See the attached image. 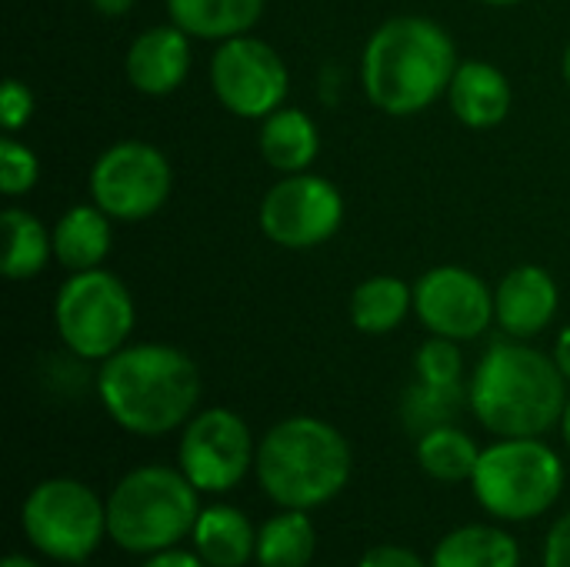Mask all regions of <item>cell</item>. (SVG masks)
I'll use <instances>...</instances> for the list:
<instances>
[{
	"label": "cell",
	"instance_id": "21",
	"mask_svg": "<svg viewBox=\"0 0 570 567\" xmlns=\"http://www.w3.org/2000/svg\"><path fill=\"white\" fill-rule=\"evenodd\" d=\"M431 567H521V545L508 528L461 525L434 545Z\"/></svg>",
	"mask_w": 570,
	"mask_h": 567
},
{
	"label": "cell",
	"instance_id": "1",
	"mask_svg": "<svg viewBox=\"0 0 570 567\" xmlns=\"http://www.w3.org/2000/svg\"><path fill=\"white\" fill-rule=\"evenodd\" d=\"M97 398L107 418L137 438L180 431L200 404V371L174 344H127L97 371Z\"/></svg>",
	"mask_w": 570,
	"mask_h": 567
},
{
	"label": "cell",
	"instance_id": "29",
	"mask_svg": "<svg viewBox=\"0 0 570 567\" xmlns=\"http://www.w3.org/2000/svg\"><path fill=\"white\" fill-rule=\"evenodd\" d=\"M33 117V90L17 80V77H7L3 80V90H0V120H3V130L7 134H17L20 127H27Z\"/></svg>",
	"mask_w": 570,
	"mask_h": 567
},
{
	"label": "cell",
	"instance_id": "12",
	"mask_svg": "<svg viewBox=\"0 0 570 567\" xmlns=\"http://www.w3.org/2000/svg\"><path fill=\"white\" fill-rule=\"evenodd\" d=\"M344 221V194L321 174H284L261 201L257 224L264 237L284 251H311L327 244Z\"/></svg>",
	"mask_w": 570,
	"mask_h": 567
},
{
	"label": "cell",
	"instance_id": "24",
	"mask_svg": "<svg viewBox=\"0 0 570 567\" xmlns=\"http://www.w3.org/2000/svg\"><path fill=\"white\" fill-rule=\"evenodd\" d=\"M317 551V528L311 511L281 508L257 528V555L261 567H311Z\"/></svg>",
	"mask_w": 570,
	"mask_h": 567
},
{
	"label": "cell",
	"instance_id": "14",
	"mask_svg": "<svg viewBox=\"0 0 570 567\" xmlns=\"http://www.w3.org/2000/svg\"><path fill=\"white\" fill-rule=\"evenodd\" d=\"M561 304L558 281L538 264H521L501 277L494 287V321L508 338L531 341L554 321Z\"/></svg>",
	"mask_w": 570,
	"mask_h": 567
},
{
	"label": "cell",
	"instance_id": "7",
	"mask_svg": "<svg viewBox=\"0 0 570 567\" xmlns=\"http://www.w3.org/2000/svg\"><path fill=\"white\" fill-rule=\"evenodd\" d=\"M20 528L47 561L83 565L107 538V501L77 478H47L23 498Z\"/></svg>",
	"mask_w": 570,
	"mask_h": 567
},
{
	"label": "cell",
	"instance_id": "6",
	"mask_svg": "<svg viewBox=\"0 0 570 567\" xmlns=\"http://www.w3.org/2000/svg\"><path fill=\"white\" fill-rule=\"evenodd\" d=\"M564 478L561 454L541 438H498L481 448L471 491L494 521L524 525L561 501Z\"/></svg>",
	"mask_w": 570,
	"mask_h": 567
},
{
	"label": "cell",
	"instance_id": "31",
	"mask_svg": "<svg viewBox=\"0 0 570 567\" xmlns=\"http://www.w3.org/2000/svg\"><path fill=\"white\" fill-rule=\"evenodd\" d=\"M544 567H570V511H564L544 538Z\"/></svg>",
	"mask_w": 570,
	"mask_h": 567
},
{
	"label": "cell",
	"instance_id": "32",
	"mask_svg": "<svg viewBox=\"0 0 570 567\" xmlns=\"http://www.w3.org/2000/svg\"><path fill=\"white\" fill-rule=\"evenodd\" d=\"M140 567H207L204 558L197 551H184V548H170V551H160V555H150L144 558Z\"/></svg>",
	"mask_w": 570,
	"mask_h": 567
},
{
	"label": "cell",
	"instance_id": "28",
	"mask_svg": "<svg viewBox=\"0 0 570 567\" xmlns=\"http://www.w3.org/2000/svg\"><path fill=\"white\" fill-rule=\"evenodd\" d=\"M458 398H461V388H428V384H417L411 394H407V421L417 428V431H428V428H438V424H451V414L458 411Z\"/></svg>",
	"mask_w": 570,
	"mask_h": 567
},
{
	"label": "cell",
	"instance_id": "2",
	"mask_svg": "<svg viewBox=\"0 0 570 567\" xmlns=\"http://www.w3.org/2000/svg\"><path fill=\"white\" fill-rule=\"evenodd\" d=\"M468 404L484 431L494 438H544L568 408V378L554 354L534 351L528 341L508 338L478 361Z\"/></svg>",
	"mask_w": 570,
	"mask_h": 567
},
{
	"label": "cell",
	"instance_id": "9",
	"mask_svg": "<svg viewBox=\"0 0 570 567\" xmlns=\"http://www.w3.org/2000/svg\"><path fill=\"white\" fill-rule=\"evenodd\" d=\"M174 190V170L160 147L117 140L90 167V201L117 224L154 217Z\"/></svg>",
	"mask_w": 570,
	"mask_h": 567
},
{
	"label": "cell",
	"instance_id": "33",
	"mask_svg": "<svg viewBox=\"0 0 570 567\" xmlns=\"http://www.w3.org/2000/svg\"><path fill=\"white\" fill-rule=\"evenodd\" d=\"M554 361H558V368H561V374L568 378L570 384V324L558 334V344H554Z\"/></svg>",
	"mask_w": 570,
	"mask_h": 567
},
{
	"label": "cell",
	"instance_id": "36",
	"mask_svg": "<svg viewBox=\"0 0 570 567\" xmlns=\"http://www.w3.org/2000/svg\"><path fill=\"white\" fill-rule=\"evenodd\" d=\"M561 434H564V444H568V451H570V398H568V408H564V418H561Z\"/></svg>",
	"mask_w": 570,
	"mask_h": 567
},
{
	"label": "cell",
	"instance_id": "17",
	"mask_svg": "<svg viewBox=\"0 0 570 567\" xmlns=\"http://www.w3.org/2000/svg\"><path fill=\"white\" fill-rule=\"evenodd\" d=\"M190 548L207 567H244L257 555V528L234 505H207L194 525Z\"/></svg>",
	"mask_w": 570,
	"mask_h": 567
},
{
	"label": "cell",
	"instance_id": "18",
	"mask_svg": "<svg viewBox=\"0 0 570 567\" xmlns=\"http://www.w3.org/2000/svg\"><path fill=\"white\" fill-rule=\"evenodd\" d=\"M261 157L281 174H304L321 154V130L301 107H277L261 120Z\"/></svg>",
	"mask_w": 570,
	"mask_h": 567
},
{
	"label": "cell",
	"instance_id": "30",
	"mask_svg": "<svg viewBox=\"0 0 570 567\" xmlns=\"http://www.w3.org/2000/svg\"><path fill=\"white\" fill-rule=\"evenodd\" d=\"M357 567H431V561L404 545H374L361 555Z\"/></svg>",
	"mask_w": 570,
	"mask_h": 567
},
{
	"label": "cell",
	"instance_id": "5",
	"mask_svg": "<svg viewBox=\"0 0 570 567\" xmlns=\"http://www.w3.org/2000/svg\"><path fill=\"white\" fill-rule=\"evenodd\" d=\"M200 518V491L180 468L144 465L127 471L107 498V538L134 555L150 558L180 548Z\"/></svg>",
	"mask_w": 570,
	"mask_h": 567
},
{
	"label": "cell",
	"instance_id": "35",
	"mask_svg": "<svg viewBox=\"0 0 570 567\" xmlns=\"http://www.w3.org/2000/svg\"><path fill=\"white\" fill-rule=\"evenodd\" d=\"M0 567H40V565H37V561H30L27 555H7Z\"/></svg>",
	"mask_w": 570,
	"mask_h": 567
},
{
	"label": "cell",
	"instance_id": "23",
	"mask_svg": "<svg viewBox=\"0 0 570 567\" xmlns=\"http://www.w3.org/2000/svg\"><path fill=\"white\" fill-rule=\"evenodd\" d=\"M417 468L441 485H471L481 461L478 441L458 424H438L417 438Z\"/></svg>",
	"mask_w": 570,
	"mask_h": 567
},
{
	"label": "cell",
	"instance_id": "8",
	"mask_svg": "<svg viewBox=\"0 0 570 567\" xmlns=\"http://www.w3.org/2000/svg\"><path fill=\"white\" fill-rule=\"evenodd\" d=\"M134 324V294L104 267L73 271L53 297V328L63 348L83 361H107L127 348Z\"/></svg>",
	"mask_w": 570,
	"mask_h": 567
},
{
	"label": "cell",
	"instance_id": "20",
	"mask_svg": "<svg viewBox=\"0 0 570 567\" xmlns=\"http://www.w3.org/2000/svg\"><path fill=\"white\" fill-rule=\"evenodd\" d=\"M264 7L267 0H167L170 23L194 40L214 43L250 33L264 17Z\"/></svg>",
	"mask_w": 570,
	"mask_h": 567
},
{
	"label": "cell",
	"instance_id": "13",
	"mask_svg": "<svg viewBox=\"0 0 570 567\" xmlns=\"http://www.w3.org/2000/svg\"><path fill=\"white\" fill-rule=\"evenodd\" d=\"M414 314L438 338L474 341L494 321V291L474 271L441 264L417 277Z\"/></svg>",
	"mask_w": 570,
	"mask_h": 567
},
{
	"label": "cell",
	"instance_id": "3",
	"mask_svg": "<svg viewBox=\"0 0 570 567\" xmlns=\"http://www.w3.org/2000/svg\"><path fill=\"white\" fill-rule=\"evenodd\" d=\"M451 33L428 17H391L364 43L361 87L391 117H414L448 94L458 70Z\"/></svg>",
	"mask_w": 570,
	"mask_h": 567
},
{
	"label": "cell",
	"instance_id": "26",
	"mask_svg": "<svg viewBox=\"0 0 570 567\" xmlns=\"http://www.w3.org/2000/svg\"><path fill=\"white\" fill-rule=\"evenodd\" d=\"M414 374H417V384H428V388H461V374H464V358L458 351V341L451 338H431L417 348L414 354Z\"/></svg>",
	"mask_w": 570,
	"mask_h": 567
},
{
	"label": "cell",
	"instance_id": "27",
	"mask_svg": "<svg viewBox=\"0 0 570 567\" xmlns=\"http://www.w3.org/2000/svg\"><path fill=\"white\" fill-rule=\"evenodd\" d=\"M37 177H40V160L37 154L17 140V134H7L0 137V190L3 197H23L37 187Z\"/></svg>",
	"mask_w": 570,
	"mask_h": 567
},
{
	"label": "cell",
	"instance_id": "38",
	"mask_svg": "<svg viewBox=\"0 0 570 567\" xmlns=\"http://www.w3.org/2000/svg\"><path fill=\"white\" fill-rule=\"evenodd\" d=\"M561 70H564V80H568V87H570V43H568V50H564V60H561Z\"/></svg>",
	"mask_w": 570,
	"mask_h": 567
},
{
	"label": "cell",
	"instance_id": "15",
	"mask_svg": "<svg viewBox=\"0 0 570 567\" xmlns=\"http://www.w3.org/2000/svg\"><path fill=\"white\" fill-rule=\"evenodd\" d=\"M124 74L130 87L147 97L174 94L190 74V37L177 23L140 30L127 47Z\"/></svg>",
	"mask_w": 570,
	"mask_h": 567
},
{
	"label": "cell",
	"instance_id": "11",
	"mask_svg": "<svg viewBox=\"0 0 570 567\" xmlns=\"http://www.w3.org/2000/svg\"><path fill=\"white\" fill-rule=\"evenodd\" d=\"M210 90L227 114L264 120L287 104L291 70L267 40L240 33L217 43L210 57Z\"/></svg>",
	"mask_w": 570,
	"mask_h": 567
},
{
	"label": "cell",
	"instance_id": "19",
	"mask_svg": "<svg viewBox=\"0 0 570 567\" xmlns=\"http://www.w3.org/2000/svg\"><path fill=\"white\" fill-rule=\"evenodd\" d=\"M110 217L90 201V204H73L60 214L53 224V261L60 267L73 271H94L107 261L110 254Z\"/></svg>",
	"mask_w": 570,
	"mask_h": 567
},
{
	"label": "cell",
	"instance_id": "16",
	"mask_svg": "<svg viewBox=\"0 0 570 567\" xmlns=\"http://www.w3.org/2000/svg\"><path fill=\"white\" fill-rule=\"evenodd\" d=\"M511 80L501 67L488 60H461L448 87V104L454 117L471 130L498 127L511 114Z\"/></svg>",
	"mask_w": 570,
	"mask_h": 567
},
{
	"label": "cell",
	"instance_id": "25",
	"mask_svg": "<svg viewBox=\"0 0 570 567\" xmlns=\"http://www.w3.org/2000/svg\"><path fill=\"white\" fill-rule=\"evenodd\" d=\"M0 217H3V234H7L3 277L33 281L53 257V231H47V224L23 207H7Z\"/></svg>",
	"mask_w": 570,
	"mask_h": 567
},
{
	"label": "cell",
	"instance_id": "22",
	"mask_svg": "<svg viewBox=\"0 0 570 567\" xmlns=\"http://www.w3.org/2000/svg\"><path fill=\"white\" fill-rule=\"evenodd\" d=\"M414 311V287L394 274H374L351 294V321L361 334H391Z\"/></svg>",
	"mask_w": 570,
	"mask_h": 567
},
{
	"label": "cell",
	"instance_id": "10",
	"mask_svg": "<svg viewBox=\"0 0 570 567\" xmlns=\"http://www.w3.org/2000/svg\"><path fill=\"white\" fill-rule=\"evenodd\" d=\"M257 461L247 421L230 408H204L180 428L177 468L200 495L234 491Z\"/></svg>",
	"mask_w": 570,
	"mask_h": 567
},
{
	"label": "cell",
	"instance_id": "34",
	"mask_svg": "<svg viewBox=\"0 0 570 567\" xmlns=\"http://www.w3.org/2000/svg\"><path fill=\"white\" fill-rule=\"evenodd\" d=\"M90 7H94L100 17H124V13L134 7V0H90Z\"/></svg>",
	"mask_w": 570,
	"mask_h": 567
},
{
	"label": "cell",
	"instance_id": "37",
	"mask_svg": "<svg viewBox=\"0 0 570 567\" xmlns=\"http://www.w3.org/2000/svg\"><path fill=\"white\" fill-rule=\"evenodd\" d=\"M481 3H488V7H518L524 0H481Z\"/></svg>",
	"mask_w": 570,
	"mask_h": 567
},
{
	"label": "cell",
	"instance_id": "4",
	"mask_svg": "<svg viewBox=\"0 0 570 567\" xmlns=\"http://www.w3.org/2000/svg\"><path fill=\"white\" fill-rule=\"evenodd\" d=\"M351 471L354 454L347 438L311 414L284 418L257 441L254 475L277 508H324L347 488Z\"/></svg>",
	"mask_w": 570,
	"mask_h": 567
}]
</instances>
